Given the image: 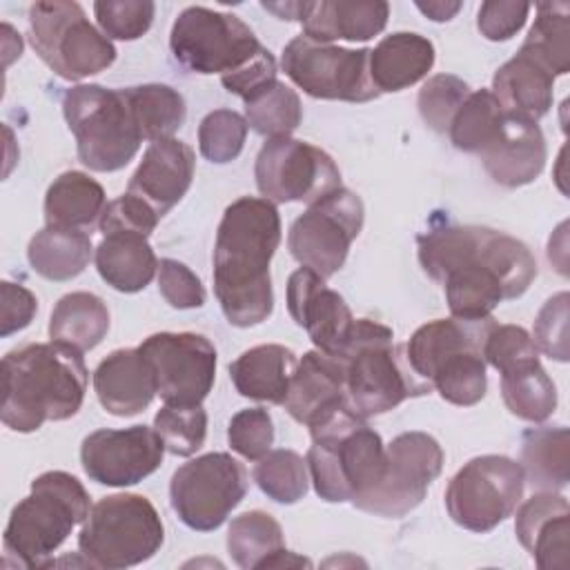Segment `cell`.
I'll return each mask as SVG.
<instances>
[{"label":"cell","mask_w":570,"mask_h":570,"mask_svg":"<svg viewBox=\"0 0 570 570\" xmlns=\"http://www.w3.org/2000/svg\"><path fill=\"white\" fill-rule=\"evenodd\" d=\"M443 459L434 436L428 432H403L385 448L383 472L374 488L352 503L363 512L399 519L425 499L428 488L443 470Z\"/></svg>","instance_id":"cell-13"},{"label":"cell","mask_w":570,"mask_h":570,"mask_svg":"<svg viewBox=\"0 0 570 570\" xmlns=\"http://www.w3.org/2000/svg\"><path fill=\"white\" fill-rule=\"evenodd\" d=\"M158 289L176 309H194L205 303V287L200 278L176 258H163L158 263Z\"/></svg>","instance_id":"cell-50"},{"label":"cell","mask_w":570,"mask_h":570,"mask_svg":"<svg viewBox=\"0 0 570 570\" xmlns=\"http://www.w3.org/2000/svg\"><path fill=\"white\" fill-rule=\"evenodd\" d=\"M568 292L550 296L534 318L532 341L546 356L566 363L568 361Z\"/></svg>","instance_id":"cell-48"},{"label":"cell","mask_w":570,"mask_h":570,"mask_svg":"<svg viewBox=\"0 0 570 570\" xmlns=\"http://www.w3.org/2000/svg\"><path fill=\"white\" fill-rule=\"evenodd\" d=\"M94 254L91 236L85 229L53 227L40 229L27 247L29 265L47 281H71L85 272Z\"/></svg>","instance_id":"cell-32"},{"label":"cell","mask_w":570,"mask_h":570,"mask_svg":"<svg viewBox=\"0 0 570 570\" xmlns=\"http://www.w3.org/2000/svg\"><path fill=\"white\" fill-rule=\"evenodd\" d=\"M494 318H436L421 325L405 345V356L414 374L430 383L432 372L452 354L463 350H481Z\"/></svg>","instance_id":"cell-26"},{"label":"cell","mask_w":570,"mask_h":570,"mask_svg":"<svg viewBox=\"0 0 570 570\" xmlns=\"http://www.w3.org/2000/svg\"><path fill=\"white\" fill-rule=\"evenodd\" d=\"M245 492V470L227 452H209L183 463L169 483L174 512L187 528L198 532L220 528Z\"/></svg>","instance_id":"cell-14"},{"label":"cell","mask_w":570,"mask_h":570,"mask_svg":"<svg viewBox=\"0 0 570 570\" xmlns=\"http://www.w3.org/2000/svg\"><path fill=\"white\" fill-rule=\"evenodd\" d=\"M287 312L307 332L316 350L327 354L341 352L354 325L345 298L309 267H298L287 278Z\"/></svg>","instance_id":"cell-19"},{"label":"cell","mask_w":570,"mask_h":570,"mask_svg":"<svg viewBox=\"0 0 570 570\" xmlns=\"http://www.w3.org/2000/svg\"><path fill=\"white\" fill-rule=\"evenodd\" d=\"M165 541L154 503L142 494H109L96 501L85 519L78 548L94 568L122 570L151 559Z\"/></svg>","instance_id":"cell-8"},{"label":"cell","mask_w":570,"mask_h":570,"mask_svg":"<svg viewBox=\"0 0 570 570\" xmlns=\"http://www.w3.org/2000/svg\"><path fill=\"white\" fill-rule=\"evenodd\" d=\"M109 332V309L91 292L65 294L49 318V338L80 352L94 350Z\"/></svg>","instance_id":"cell-33"},{"label":"cell","mask_w":570,"mask_h":570,"mask_svg":"<svg viewBox=\"0 0 570 570\" xmlns=\"http://www.w3.org/2000/svg\"><path fill=\"white\" fill-rule=\"evenodd\" d=\"M514 532L541 570L568 566L570 505L563 494L541 490L517 510Z\"/></svg>","instance_id":"cell-23"},{"label":"cell","mask_w":570,"mask_h":570,"mask_svg":"<svg viewBox=\"0 0 570 570\" xmlns=\"http://www.w3.org/2000/svg\"><path fill=\"white\" fill-rule=\"evenodd\" d=\"M470 96V87L465 80L452 73H436L423 82L419 89V114L423 122L436 134H445L456 109Z\"/></svg>","instance_id":"cell-45"},{"label":"cell","mask_w":570,"mask_h":570,"mask_svg":"<svg viewBox=\"0 0 570 570\" xmlns=\"http://www.w3.org/2000/svg\"><path fill=\"white\" fill-rule=\"evenodd\" d=\"M503 114L490 89L470 91L450 122L448 134L452 145L468 154H481L499 131Z\"/></svg>","instance_id":"cell-40"},{"label":"cell","mask_w":570,"mask_h":570,"mask_svg":"<svg viewBox=\"0 0 570 570\" xmlns=\"http://www.w3.org/2000/svg\"><path fill=\"white\" fill-rule=\"evenodd\" d=\"M94 261L100 278L125 294L145 289L158 272V258L147 236L129 229L102 234Z\"/></svg>","instance_id":"cell-29"},{"label":"cell","mask_w":570,"mask_h":570,"mask_svg":"<svg viewBox=\"0 0 570 570\" xmlns=\"http://www.w3.org/2000/svg\"><path fill=\"white\" fill-rule=\"evenodd\" d=\"M341 405H350L341 358L321 350L305 352L294 370L283 407L294 421L309 428Z\"/></svg>","instance_id":"cell-24"},{"label":"cell","mask_w":570,"mask_h":570,"mask_svg":"<svg viewBox=\"0 0 570 570\" xmlns=\"http://www.w3.org/2000/svg\"><path fill=\"white\" fill-rule=\"evenodd\" d=\"M165 443L154 428L131 425L125 430H96L80 445L85 474L111 488L142 481L163 463Z\"/></svg>","instance_id":"cell-18"},{"label":"cell","mask_w":570,"mask_h":570,"mask_svg":"<svg viewBox=\"0 0 570 570\" xmlns=\"http://www.w3.org/2000/svg\"><path fill=\"white\" fill-rule=\"evenodd\" d=\"M523 476L537 490H563L568 485V430L557 428H534L521 439V461Z\"/></svg>","instance_id":"cell-34"},{"label":"cell","mask_w":570,"mask_h":570,"mask_svg":"<svg viewBox=\"0 0 570 570\" xmlns=\"http://www.w3.org/2000/svg\"><path fill=\"white\" fill-rule=\"evenodd\" d=\"M256 485L272 501L292 505L307 494V461L294 450H269L252 470Z\"/></svg>","instance_id":"cell-42"},{"label":"cell","mask_w":570,"mask_h":570,"mask_svg":"<svg viewBox=\"0 0 570 570\" xmlns=\"http://www.w3.org/2000/svg\"><path fill=\"white\" fill-rule=\"evenodd\" d=\"M554 76L521 49L492 78V96L505 114L528 120L543 118L552 107Z\"/></svg>","instance_id":"cell-27"},{"label":"cell","mask_w":570,"mask_h":570,"mask_svg":"<svg viewBox=\"0 0 570 570\" xmlns=\"http://www.w3.org/2000/svg\"><path fill=\"white\" fill-rule=\"evenodd\" d=\"M521 51L543 65L554 78L570 69V7L566 2H539Z\"/></svg>","instance_id":"cell-36"},{"label":"cell","mask_w":570,"mask_h":570,"mask_svg":"<svg viewBox=\"0 0 570 570\" xmlns=\"http://www.w3.org/2000/svg\"><path fill=\"white\" fill-rule=\"evenodd\" d=\"M174 60L191 73H232L258 56L263 45L234 13L187 7L174 20L169 33Z\"/></svg>","instance_id":"cell-10"},{"label":"cell","mask_w":570,"mask_h":570,"mask_svg":"<svg viewBox=\"0 0 570 570\" xmlns=\"http://www.w3.org/2000/svg\"><path fill=\"white\" fill-rule=\"evenodd\" d=\"M227 441L243 459H263L274 443V423L269 412L263 407H245L236 412L227 428Z\"/></svg>","instance_id":"cell-47"},{"label":"cell","mask_w":570,"mask_h":570,"mask_svg":"<svg viewBox=\"0 0 570 570\" xmlns=\"http://www.w3.org/2000/svg\"><path fill=\"white\" fill-rule=\"evenodd\" d=\"M62 114L78 158L91 171L122 169L145 140L125 89L76 85L62 96Z\"/></svg>","instance_id":"cell-7"},{"label":"cell","mask_w":570,"mask_h":570,"mask_svg":"<svg viewBox=\"0 0 570 570\" xmlns=\"http://www.w3.org/2000/svg\"><path fill=\"white\" fill-rule=\"evenodd\" d=\"M505 407L530 423H541L557 410V387L539 358H528L501 372Z\"/></svg>","instance_id":"cell-35"},{"label":"cell","mask_w":570,"mask_h":570,"mask_svg":"<svg viewBox=\"0 0 570 570\" xmlns=\"http://www.w3.org/2000/svg\"><path fill=\"white\" fill-rule=\"evenodd\" d=\"M539 358V350L532 336L521 325H494L483 343V361L494 370L505 372L508 367Z\"/></svg>","instance_id":"cell-49"},{"label":"cell","mask_w":570,"mask_h":570,"mask_svg":"<svg viewBox=\"0 0 570 570\" xmlns=\"http://www.w3.org/2000/svg\"><path fill=\"white\" fill-rule=\"evenodd\" d=\"M532 4L517 0H488L479 7L476 27L492 42L510 40L528 20Z\"/></svg>","instance_id":"cell-51"},{"label":"cell","mask_w":570,"mask_h":570,"mask_svg":"<svg viewBox=\"0 0 570 570\" xmlns=\"http://www.w3.org/2000/svg\"><path fill=\"white\" fill-rule=\"evenodd\" d=\"M94 13L107 38L136 40L149 31L156 4L149 0H98Z\"/></svg>","instance_id":"cell-46"},{"label":"cell","mask_w":570,"mask_h":570,"mask_svg":"<svg viewBox=\"0 0 570 570\" xmlns=\"http://www.w3.org/2000/svg\"><path fill=\"white\" fill-rule=\"evenodd\" d=\"M258 191L272 203H316L341 187V169L321 147L283 136L261 147L254 165Z\"/></svg>","instance_id":"cell-16"},{"label":"cell","mask_w":570,"mask_h":570,"mask_svg":"<svg viewBox=\"0 0 570 570\" xmlns=\"http://www.w3.org/2000/svg\"><path fill=\"white\" fill-rule=\"evenodd\" d=\"M334 356L343 363L347 401L363 419L432 390L410 367L405 347L394 345V332L379 321L354 318L345 345Z\"/></svg>","instance_id":"cell-6"},{"label":"cell","mask_w":570,"mask_h":570,"mask_svg":"<svg viewBox=\"0 0 570 570\" xmlns=\"http://www.w3.org/2000/svg\"><path fill=\"white\" fill-rule=\"evenodd\" d=\"M94 392L114 416H134L158 394L156 376L138 347L114 350L94 370Z\"/></svg>","instance_id":"cell-25"},{"label":"cell","mask_w":570,"mask_h":570,"mask_svg":"<svg viewBox=\"0 0 570 570\" xmlns=\"http://www.w3.org/2000/svg\"><path fill=\"white\" fill-rule=\"evenodd\" d=\"M138 350L149 361L158 394L165 403L198 405L216 379V347L194 332H158Z\"/></svg>","instance_id":"cell-17"},{"label":"cell","mask_w":570,"mask_h":570,"mask_svg":"<svg viewBox=\"0 0 570 570\" xmlns=\"http://www.w3.org/2000/svg\"><path fill=\"white\" fill-rule=\"evenodd\" d=\"M281 243V216L272 200L240 196L218 225L214 243V294L225 318L252 327L274 309L269 263Z\"/></svg>","instance_id":"cell-2"},{"label":"cell","mask_w":570,"mask_h":570,"mask_svg":"<svg viewBox=\"0 0 570 570\" xmlns=\"http://www.w3.org/2000/svg\"><path fill=\"white\" fill-rule=\"evenodd\" d=\"M247 120L234 109H214L198 125L200 154L212 163H229L238 158L247 138Z\"/></svg>","instance_id":"cell-44"},{"label":"cell","mask_w":570,"mask_h":570,"mask_svg":"<svg viewBox=\"0 0 570 570\" xmlns=\"http://www.w3.org/2000/svg\"><path fill=\"white\" fill-rule=\"evenodd\" d=\"M521 465L503 454L470 459L448 483L445 508L470 532H490L505 521L523 497Z\"/></svg>","instance_id":"cell-11"},{"label":"cell","mask_w":570,"mask_h":570,"mask_svg":"<svg viewBox=\"0 0 570 570\" xmlns=\"http://www.w3.org/2000/svg\"><path fill=\"white\" fill-rule=\"evenodd\" d=\"M281 548H285L283 530L272 514L249 510L232 519L227 530V550L238 568H261L263 561H267Z\"/></svg>","instance_id":"cell-38"},{"label":"cell","mask_w":570,"mask_h":570,"mask_svg":"<svg viewBox=\"0 0 570 570\" xmlns=\"http://www.w3.org/2000/svg\"><path fill=\"white\" fill-rule=\"evenodd\" d=\"M419 263L441 283L456 318H485L501 301L519 298L537 276L525 243L481 225H441L416 238Z\"/></svg>","instance_id":"cell-1"},{"label":"cell","mask_w":570,"mask_h":570,"mask_svg":"<svg viewBox=\"0 0 570 570\" xmlns=\"http://www.w3.org/2000/svg\"><path fill=\"white\" fill-rule=\"evenodd\" d=\"M276 78V60L269 53V49H261L258 56L254 60H249L245 67H240L238 71L225 73L220 76L223 87L229 94H236L243 98V102L247 98H252L254 94H258L261 89H265L267 85H272Z\"/></svg>","instance_id":"cell-53"},{"label":"cell","mask_w":570,"mask_h":570,"mask_svg":"<svg viewBox=\"0 0 570 570\" xmlns=\"http://www.w3.org/2000/svg\"><path fill=\"white\" fill-rule=\"evenodd\" d=\"M82 352L65 343H29L2 358L0 419L13 432H36L45 421L71 419L85 401Z\"/></svg>","instance_id":"cell-3"},{"label":"cell","mask_w":570,"mask_h":570,"mask_svg":"<svg viewBox=\"0 0 570 570\" xmlns=\"http://www.w3.org/2000/svg\"><path fill=\"white\" fill-rule=\"evenodd\" d=\"M363 200L338 187L312 203L292 223L287 247L303 267L330 278L345 265L350 245L363 229Z\"/></svg>","instance_id":"cell-15"},{"label":"cell","mask_w":570,"mask_h":570,"mask_svg":"<svg viewBox=\"0 0 570 570\" xmlns=\"http://www.w3.org/2000/svg\"><path fill=\"white\" fill-rule=\"evenodd\" d=\"M89 494L82 483L62 470L42 472L31 481V492L13 505L4 528V561L22 568L51 566L53 552L78 523L89 517Z\"/></svg>","instance_id":"cell-5"},{"label":"cell","mask_w":570,"mask_h":570,"mask_svg":"<svg viewBox=\"0 0 570 570\" xmlns=\"http://www.w3.org/2000/svg\"><path fill=\"white\" fill-rule=\"evenodd\" d=\"M301 566H307V568H309L312 563H309V559L298 557L296 552H289V550L281 548V550L274 552L267 561H263L261 568H301Z\"/></svg>","instance_id":"cell-56"},{"label":"cell","mask_w":570,"mask_h":570,"mask_svg":"<svg viewBox=\"0 0 570 570\" xmlns=\"http://www.w3.org/2000/svg\"><path fill=\"white\" fill-rule=\"evenodd\" d=\"M154 430L165 443V450L176 456L196 454L207 436V412L203 405H174L165 403L156 419Z\"/></svg>","instance_id":"cell-43"},{"label":"cell","mask_w":570,"mask_h":570,"mask_svg":"<svg viewBox=\"0 0 570 570\" xmlns=\"http://www.w3.org/2000/svg\"><path fill=\"white\" fill-rule=\"evenodd\" d=\"M479 156L497 185L514 189L532 183L543 171L548 149L534 120L503 114L499 131Z\"/></svg>","instance_id":"cell-21"},{"label":"cell","mask_w":570,"mask_h":570,"mask_svg":"<svg viewBox=\"0 0 570 570\" xmlns=\"http://www.w3.org/2000/svg\"><path fill=\"white\" fill-rule=\"evenodd\" d=\"M158 220L160 218L147 203H142L140 198L125 191L120 198L107 203L98 225H100V234L116 232V229H129V232H140L145 236H149L156 229Z\"/></svg>","instance_id":"cell-52"},{"label":"cell","mask_w":570,"mask_h":570,"mask_svg":"<svg viewBox=\"0 0 570 570\" xmlns=\"http://www.w3.org/2000/svg\"><path fill=\"white\" fill-rule=\"evenodd\" d=\"M29 40L40 60L65 80L100 73L116 60V47L87 20L78 2H33Z\"/></svg>","instance_id":"cell-9"},{"label":"cell","mask_w":570,"mask_h":570,"mask_svg":"<svg viewBox=\"0 0 570 570\" xmlns=\"http://www.w3.org/2000/svg\"><path fill=\"white\" fill-rule=\"evenodd\" d=\"M0 298H2V318H0V336H11L13 332L24 330L36 312L38 298L31 289L2 281L0 283Z\"/></svg>","instance_id":"cell-54"},{"label":"cell","mask_w":570,"mask_h":570,"mask_svg":"<svg viewBox=\"0 0 570 570\" xmlns=\"http://www.w3.org/2000/svg\"><path fill=\"white\" fill-rule=\"evenodd\" d=\"M194 149L178 140H154L129 178L127 194L147 203L158 218H163L189 189L194 178Z\"/></svg>","instance_id":"cell-20"},{"label":"cell","mask_w":570,"mask_h":570,"mask_svg":"<svg viewBox=\"0 0 570 570\" xmlns=\"http://www.w3.org/2000/svg\"><path fill=\"white\" fill-rule=\"evenodd\" d=\"M296 365V354L289 347L267 343L249 347L232 361L229 379L240 396L283 405Z\"/></svg>","instance_id":"cell-28"},{"label":"cell","mask_w":570,"mask_h":570,"mask_svg":"<svg viewBox=\"0 0 570 570\" xmlns=\"http://www.w3.org/2000/svg\"><path fill=\"white\" fill-rule=\"evenodd\" d=\"M107 207L105 189L85 171H65L47 189L45 220L53 227L87 229Z\"/></svg>","instance_id":"cell-31"},{"label":"cell","mask_w":570,"mask_h":570,"mask_svg":"<svg viewBox=\"0 0 570 570\" xmlns=\"http://www.w3.org/2000/svg\"><path fill=\"white\" fill-rule=\"evenodd\" d=\"M301 118L303 107L298 94L281 80H274L245 100L247 125L267 140L289 136L301 125Z\"/></svg>","instance_id":"cell-39"},{"label":"cell","mask_w":570,"mask_h":570,"mask_svg":"<svg viewBox=\"0 0 570 570\" xmlns=\"http://www.w3.org/2000/svg\"><path fill=\"white\" fill-rule=\"evenodd\" d=\"M390 18V4L383 0H316L298 2L296 20L303 36L332 45L334 40L365 42L379 36Z\"/></svg>","instance_id":"cell-22"},{"label":"cell","mask_w":570,"mask_h":570,"mask_svg":"<svg viewBox=\"0 0 570 570\" xmlns=\"http://www.w3.org/2000/svg\"><path fill=\"white\" fill-rule=\"evenodd\" d=\"M281 65L285 76L312 98L367 102L381 96L370 78V49H345L301 33L285 45Z\"/></svg>","instance_id":"cell-12"},{"label":"cell","mask_w":570,"mask_h":570,"mask_svg":"<svg viewBox=\"0 0 570 570\" xmlns=\"http://www.w3.org/2000/svg\"><path fill=\"white\" fill-rule=\"evenodd\" d=\"M125 96L131 105L136 122L145 140H165L174 138V134L183 127L187 107L183 96L160 82L127 87Z\"/></svg>","instance_id":"cell-37"},{"label":"cell","mask_w":570,"mask_h":570,"mask_svg":"<svg viewBox=\"0 0 570 570\" xmlns=\"http://www.w3.org/2000/svg\"><path fill=\"white\" fill-rule=\"evenodd\" d=\"M307 468L314 490L330 503L356 501L383 472L385 445L352 405H341L309 425Z\"/></svg>","instance_id":"cell-4"},{"label":"cell","mask_w":570,"mask_h":570,"mask_svg":"<svg viewBox=\"0 0 570 570\" xmlns=\"http://www.w3.org/2000/svg\"><path fill=\"white\" fill-rule=\"evenodd\" d=\"M430 385L452 405H474L485 396L488 376L481 350H463L448 356L430 376Z\"/></svg>","instance_id":"cell-41"},{"label":"cell","mask_w":570,"mask_h":570,"mask_svg":"<svg viewBox=\"0 0 570 570\" xmlns=\"http://www.w3.org/2000/svg\"><path fill=\"white\" fill-rule=\"evenodd\" d=\"M434 65V45L414 31L385 36L370 49V78L379 94L401 91L428 76Z\"/></svg>","instance_id":"cell-30"},{"label":"cell","mask_w":570,"mask_h":570,"mask_svg":"<svg viewBox=\"0 0 570 570\" xmlns=\"http://www.w3.org/2000/svg\"><path fill=\"white\" fill-rule=\"evenodd\" d=\"M414 7L434 22H448L459 13V9L463 4L461 2H450V0H445V2L443 0H430V2H414Z\"/></svg>","instance_id":"cell-55"}]
</instances>
